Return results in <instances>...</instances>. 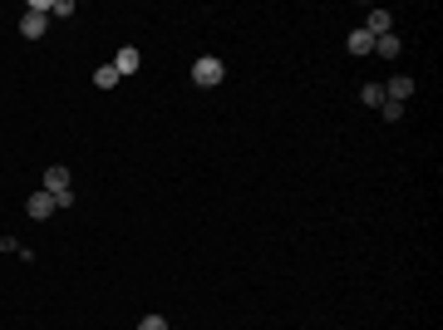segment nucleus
Listing matches in <instances>:
<instances>
[{
	"label": "nucleus",
	"mask_w": 443,
	"mask_h": 330,
	"mask_svg": "<svg viewBox=\"0 0 443 330\" xmlns=\"http://www.w3.org/2000/svg\"><path fill=\"white\" fill-rule=\"evenodd\" d=\"M379 109H384V118H389V123H399V118H404V104H394V99H384Z\"/></svg>",
	"instance_id": "f8f14e48"
},
{
	"label": "nucleus",
	"mask_w": 443,
	"mask_h": 330,
	"mask_svg": "<svg viewBox=\"0 0 443 330\" xmlns=\"http://www.w3.org/2000/svg\"><path fill=\"white\" fill-rule=\"evenodd\" d=\"M45 193H54V198H59V193H69V168H59V163H54V168L45 173Z\"/></svg>",
	"instance_id": "0eeeda50"
},
{
	"label": "nucleus",
	"mask_w": 443,
	"mask_h": 330,
	"mask_svg": "<svg viewBox=\"0 0 443 330\" xmlns=\"http://www.w3.org/2000/svg\"><path fill=\"white\" fill-rule=\"evenodd\" d=\"M345 50L350 55H374V35L359 25V30H350V40H345Z\"/></svg>",
	"instance_id": "39448f33"
},
{
	"label": "nucleus",
	"mask_w": 443,
	"mask_h": 330,
	"mask_svg": "<svg viewBox=\"0 0 443 330\" xmlns=\"http://www.w3.org/2000/svg\"><path fill=\"white\" fill-rule=\"evenodd\" d=\"M374 55H389V59H394V55H399V35H394V30H389V35H374Z\"/></svg>",
	"instance_id": "1a4fd4ad"
},
{
	"label": "nucleus",
	"mask_w": 443,
	"mask_h": 330,
	"mask_svg": "<svg viewBox=\"0 0 443 330\" xmlns=\"http://www.w3.org/2000/svg\"><path fill=\"white\" fill-rule=\"evenodd\" d=\"M50 15H74V0H50Z\"/></svg>",
	"instance_id": "4468645a"
},
{
	"label": "nucleus",
	"mask_w": 443,
	"mask_h": 330,
	"mask_svg": "<svg viewBox=\"0 0 443 330\" xmlns=\"http://www.w3.org/2000/svg\"><path fill=\"white\" fill-rule=\"evenodd\" d=\"M94 84H99V89H113V84H118V69H113V64H99V69H94Z\"/></svg>",
	"instance_id": "9d476101"
},
{
	"label": "nucleus",
	"mask_w": 443,
	"mask_h": 330,
	"mask_svg": "<svg viewBox=\"0 0 443 330\" xmlns=\"http://www.w3.org/2000/svg\"><path fill=\"white\" fill-rule=\"evenodd\" d=\"M25 212H30L35 222L54 217V212H59V207H54V193H45V188H40V193H30V203H25Z\"/></svg>",
	"instance_id": "7ed1b4c3"
},
{
	"label": "nucleus",
	"mask_w": 443,
	"mask_h": 330,
	"mask_svg": "<svg viewBox=\"0 0 443 330\" xmlns=\"http://www.w3.org/2000/svg\"><path fill=\"white\" fill-rule=\"evenodd\" d=\"M138 330H168V321H163V316H143V321H138Z\"/></svg>",
	"instance_id": "ddd939ff"
},
{
	"label": "nucleus",
	"mask_w": 443,
	"mask_h": 330,
	"mask_svg": "<svg viewBox=\"0 0 443 330\" xmlns=\"http://www.w3.org/2000/svg\"><path fill=\"white\" fill-rule=\"evenodd\" d=\"M364 30H369V35H389V10H369Z\"/></svg>",
	"instance_id": "6e6552de"
},
{
	"label": "nucleus",
	"mask_w": 443,
	"mask_h": 330,
	"mask_svg": "<svg viewBox=\"0 0 443 330\" xmlns=\"http://www.w3.org/2000/svg\"><path fill=\"white\" fill-rule=\"evenodd\" d=\"M50 30V0H30V10L20 15V35L25 40H40Z\"/></svg>",
	"instance_id": "f257e3e1"
},
{
	"label": "nucleus",
	"mask_w": 443,
	"mask_h": 330,
	"mask_svg": "<svg viewBox=\"0 0 443 330\" xmlns=\"http://www.w3.org/2000/svg\"><path fill=\"white\" fill-rule=\"evenodd\" d=\"M138 64H143V55H138L133 45H123V50L113 55V69H118V79H123V74H138Z\"/></svg>",
	"instance_id": "20e7f679"
},
{
	"label": "nucleus",
	"mask_w": 443,
	"mask_h": 330,
	"mask_svg": "<svg viewBox=\"0 0 443 330\" xmlns=\"http://www.w3.org/2000/svg\"><path fill=\"white\" fill-rule=\"evenodd\" d=\"M359 99H364L369 109H379V104H384V84H364V89H359Z\"/></svg>",
	"instance_id": "9b49d317"
},
{
	"label": "nucleus",
	"mask_w": 443,
	"mask_h": 330,
	"mask_svg": "<svg viewBox=\"0 0 443 330\" xmlns=\"http://www.w3.org/2000/svg\"><path fill=\"white\" fill-rule=\"evenodd\" d=\"M409 94H414V79H409V74H394V79L384 84V99H394V104H404Z\"/></svg>",
	"instance_id": "423d86ee"
},
{
	"label": "nucleus",
	"mask_w": 443,
	"mask_h": 330,
	"mask_svg": "<svg viewBox=\"0 0 443 330\" xmlns=\"http://www.w3.org/2000/svg\"><path fill=\"white\" fill-rule=\"evenodd\" d=\"M226 79V64H222L217 55H197V64H192V84H202V89H212Z\"/></svg>",
	"instance_id": "f03ea898"
}]
</instances>
